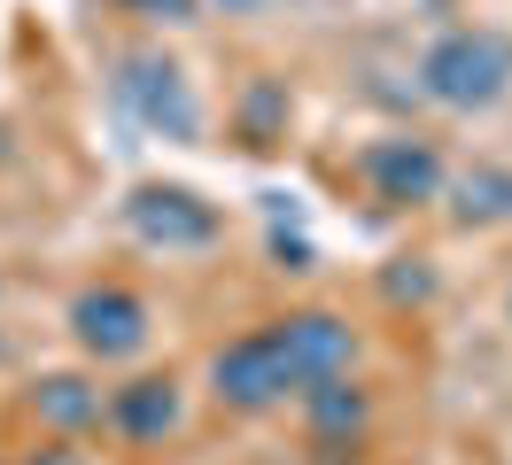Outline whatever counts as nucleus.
<instances>
[{
	"mask_svg": "<svg viewBox=\"0 0 512 465\" xmlns=\"http://www.w3.org/2000/svg\"><path fill=\"white\" fill-rule=\"evenodd\" d=\"M32 411H39V427H55V434H86V427H101V388L78 380V372H47L32 388Z\"/></svg>",
	"mask_w": 512,
	"mask_h": 465,
	"instance_id": "obj_9",
	"label": "nucleus"
},
{
	"mask_svg": "<svg viewBox=\"0 0 512 465\" xmlns=\"http://www.w3.org/2000/svg\"><path fill=\"white\" fill-rule=\"evenodd\" d=\"M210 388H218L225 411H272V403H288V396H295V380H288V365H280L272 334L225 341L218 357H210Z\"/></svg>",
	"mask_w": 512,
	"mask_h": 465,
	"instance_id": "obj_4",
	"label": "nucleus"
},
{
	"mask_svg": "<svg viewBox=\"0 0 512 465\" xmlns=\"http://www.w3.org/2000/svg\"><path fill=\"white\" fill-rule=\"evenodd\" d=\"M303 403H311V434L319 442H350L365 427V396L350 380H319V388H303Z\"/></svg>",
	"mask_w": 512,
	"mask_h": 465,
	"instance_id": "obj_10",
	"label": "nucleus"
},
{
	"mask_svg": "<svg viewBox=\"0 0 512 465\" xmlns=\"http://www.w3.org/2000/svg\"><path fill=\"white\" fill-rule=\"evenodd\" d=\"M357 171H365V186L381 202H435L443 194V155L427 140H373L357 155Z\"/></svg>",
	"mask_w": 512,
	"mask_h": 465,
	"instance_id": "obj_7",
	"label": "nucleus"
},
{
	"mask_svg": "<svg viewBox=\"0 0 512 465\" xmlns=\"http://www.w3.org/2000/svg\"><path fill=\"white\" fill-rule=\"evenodd\" d=\"M512 86V39L505 31H443L419 55V93L443 109H489Z\"/></svg>",
	"mask_w": 512,
	"mask_h": 465,
	"instance_id": "obj_1",
	"label": "nucleus"
},
{
	"mask_svg": "<svg viewBox=\"0 0 512 465\" xmlns=\"http://www.w3.org/2000/svg\"><path fill=\"white\" fill-rule=\"evenodd\" d=\"M70 334H78V349L101 357V365L140 357V349H148V303L125 295V287H86V295L70 303Z\"/></svg>",
	"mask_w": 512,
	"mask_h": 465,
	"instance_id": "obj_5",
	"label": "nucleus"
},
{
	"mask_svg": "<svg viewBox=\"0 0 512 465\" xmlns=\"http://www.w3.org/2000/svg\"><path fill=\"white\" fill-rule=\"evenodd\" d=\"M458 210L466 217H512V171H474V179H458Z\"/></svg>",
	"mask_w": 512,
	"mask_h": 465,
	"instance_id": "obj_11",
	"label": "nucleus"
},
{
	"mask_svg": "<svg viewBox=\"0 0 512 465\" xmlns=\"http://www.w3.org/2000/svg\"><path fill=\"white\" fill-rule=\"evenodd\" d=\"M39 465H70V458H39Z\"/></svg>",
	"mask_w": 512,
	"mask_h": 465,
	"instance_id": "obj_13",
	"label": "nucleus"
},
{
	"mask_svg": "<svg viewBox=\"0 0 512 465\" xmlns=\"http://www.w3.org/2000/svg\"><path fill=\"white\" fill-rule=\"evenodd\" d=\"M125 217H132V233L148 248H210L218 241V210L194 202L187 186H140L125 202Z\"/></svg>",
	"mask_w": 512,
	"mask_h": 465,
	"instance_id": "obj_6",
	"label": "nucleus"
},
{
	"mask_svg": "<svg viewBox=\"0 0 512 465\" xmlns=\"http://www.w3.org/2000/svg\"><path fill=\"white\" fill-rule=\"evenodd\" d=\"M117 101H125L148 132H163V140H194V132H202V109H194L187 70H179V62H163V55H125Z\"/></svg>",
	"mask_w": 512,
	"mask_h": 465,
	"instance_id": "obj_2",
	"label": "nucleus"
},
{
	"mask_svg": "<svg viewBox=\"0 0 512 465\" xmlns=\"http://www.w3.org/2000/svg\"><path fill=\"white\" fill-rule=\"evenodd\" d=\"M264 334H272V349H280L295 396H303V388H319V380H342V372H350V357H357V334L334 318V310H295V318L264 326Z\"/></svg>",
	"mask_w": 512,
	"mask_h": 465,
	"instance_id": "obj_3",
	"label": "nucleus"
},
{
	"mask_svg": "<svg viewBox=\"0 0 512 465\" xmlns=\"http://www.w3.org/2000/svg\"><path fill=\"white\" fill-rule=\"evenodd\" d=\"M109 8L148 16V24H194V8H202V0H109Z\"/></svg>",
	"mask_w": 512,
	"mask_h": 465,
	"instance_id": "obj_12",
	"label": "nucleus"
},
{
	"mask_svg": "<svg viewBox=\"0 0 512 465\" xmlns=\"http://www.w3.org/2000/svg\"><path fill=\"white\" fill-rule=\"evenodd\" d=\"M101 419L125 434V442H163L179 427V380L171 372H148V380H125L117 396L101 403Z\"/></svg>",
	"mask_w": 512,
	"mask_h": 465,
	"instance_id": "obj_8",
	"label": "nucleus"
}]
</instances>
